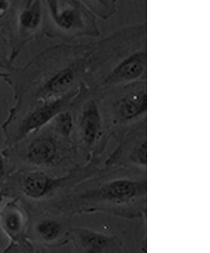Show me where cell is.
Masks as SVG:
<instances>
[{"label":"cell","instance_id":"obj_4","mask_svg":"<svg viewBox=\"0 0 210 253\" xmlns=\"http://www.w3.org/2000/svg\"><path fill=\"white\" fill-rule=\"evenodd\" d=\"M69 96H61L43 101L29 111L13 129L4 134L6 148H11L37 131L49 125L56 115L64 111Z\"/></svg>","mask_w":210,"mask_h":253},{"label":"cell","instance_id":"obj_13","mask_svg":"<svg viewBox=\"0 0 210 253\" xmlns=\"http://www.w3.org/2000/svg\"><path fill=\"white\" fill-rule=\"evenodd\" d=\"M145 65V55L135 54L119 65L114 72V76L121 80H135L143 74Z\"/></svg>","mask_w":210,"mask_h":253},{"label":"cell","instance_id":"obj_21","mask_svg":"<svg viewBox=\"0 0 210 253\" xmlns=\"http://www.w3.org/2000/svg\"><path fill=\"white\" fill-rule=\"evenodd\" d=\"M3 252V250H1V246H0V253Z\"/></svg>","mask_w":210,"mask_h":253},{"label":"cell","instance_id":"obj_3","mask_svg":"<svg viewBox=\"0 0 210 253\" xmlns=\"http://www.w3.org/2000/svg\"><path fill=\"white\" fill-rule=\"evenodd\" d=\"M17 178L19 191L25 197L36 202L46 200L55 195L73 180L75 171L56 176L41 169H23L10 174Z\"/></svg>","mask_w":210,"mask_h":253},{"label":"cell","instance_id":"obj_16","mask_svg":"<svg viewBox=\"0 0 210 253\" xmlns=\"http://www.w3.org/2000/svg\"><path fill=\"white\" fill-rule=\"evenodd\" d=\"M90 7L99 12H110L114 8V0H83Z\"/></svg>","mask_w":210,"mask_h":253},{"label":"cell","instance_id":"obj_20","mask_svg":"<svg viewBox=\"0 0 210 253\" xmlns=\"http://www.w3.org/2000/svg\"><path fill=\"white\" fill-rule=\"evenodd\" d=\"M10 76V74L0 71V79H8V77Z\"/></svg>","mask_w":210,"mask_h":253},{"label":"cell","instance_id":"obj_2","mask_svg":"<svg viewBox=\"0 0 210 253\" xmlns=\"http://www.w3.org/2000/svg\"><path fill=\"white\" fill-rule=\"evenodd\" d=\"M70 141L56 133L51 127L44 130L42 128L29 135L15 146L6 150L17 151L20 160L31 169H41L55 168L65 158L66 147Z\"/></svg>","mask_w":210,"mask_h":253},{"label":"cell","instance_id":"obj_9","mask_svg":"<svg viewBox=\"0 0 210 253\" xmlns=\"http://www.w3.org/2000/svg\"><path fill=\"white\" fill-rule=\"evenodd\" d=\"M74 73L71 69L60 70L51 74L38 90L37 100L39 102L62 96L73 84Z\"/></svg>","mask_w":210,"mask_h":253},{"label":"cell","instance_id":"obj_10","mask_svg":"<svg viewBox=\"0 0 210 253\" xmlns=\"http://www.w3.org/2000/svg\"><path fill=\"white\" fill-rule=\"evenodd\" d=\"M101 121L98 111L94 105L83 111L78 123V135L86 148H91L98 142L101 135Z\"/></svg>","mask_w":210,"mask_h":253},{"label":"cell","instance_id":"obj_6","mask_svg":"<svg viewBox=\"0 0 210 253\" xmlns=\"http://www.w3.org/2000/svg\"><path fill=\"white\" fill-rule=\"evenodd\" d=\"M70 238L78 252L109 253L117 252L121 248V241L116 237L108 236L87 228L70 230Z\"/></svg>","mask_w":210,"mask_h":253},{"label":"cell","instance_id":"obj_8","mask_svg":"<svg viewBox=\"0 0 210 253\" xmlns=\"http://www.w3.org/2000/svg\"><path fill=\"white\" fill-rule=\"evenodd\" d=\"M51 19L58 29L70 31L81 22L84 11L77 0H46Z\"/></svg>","mask_w":210,"mask_h":253},{"label":"cell","instance_id":"obj_19","mask_svg":"<svg viewBox=\"0 0 210 253\" xmlns=\"http://www.w3.org/2000/svg\"><path fill=\"white\" fill-rule=\"evenodd\" d=\"M5 197H7V195L4 193L3 189L0 188V209H1L2 205H3L4 199Z\"/></svg>","mask_w":210,"mask_h":253},{"label":"cell","instance_id":"obj_1","mask_svg":"<svg viewBox=\"0 0 210 253\" xmlns=\"http://www.w3.org/2000/svg\"><path fill=\"white\" fill-rule=\"evenodd\" d=\"M120 171L79 182L69 198L70 210L79 213L101 210L126 216L141 213L146 203V179L137 177V173Z\"/></svg>","mask_w":210,"mask_h":253},{"label":"cell","instance_id":"obj_15","mask_svg":"<svg viewBox=\"0 0 210 253\" xmlns=\"http://www.w3.org/2000/svg\"><path fill=\"white\" fill-rule=\"evenodd\" d=\"M49 126L61 136L70 139L73 128V118L69 112L63 111L56 115Z\"/></svg>","mask_w":210,"mask_h":253},{"label":"cell","instance_id":"obj_12","mask_svg":"<svg viewBox=\"0 0 210 253\" xmlns=\"http://www.w3.org/2000/svg\"><path fill=\"white\" fill-rule=\"evenodd\" d=\"M146 110L145 92L139 91L128 95L121 101L118 117L122 121H130L143 114Z\"/></svg>","mask_w":210,"mask_h":253},{"label":"cell","instance_id":"obj_17","mask_svg":"<svg viewBox=\"0 0 210 253\" xmlns=\"http://www.w3.org/2000/svg\"><path fill=\"white\" fill-rule=\"evenodd\" d=\"M0 141H1V138H0ZM8 158L4 155L3 150H1V145H0V187L1 184L5 183L11 174L8 172Z\"/></svg>","mask_w":210,"mask_h":253},{"label":"cell","instance_id":"obj_11","mask_svg":"<svg viewBox=\"0 0 210 253\" xmlns=\"http://www.w3.org/2000/svg\"><path fill=\"white\" fill-rule=\"evenodd\" d=\"M43 19L42 0H26L18 16L20 33L33 34L41 26Z\"/></svg>","mask_w":210,"mask_h":253},{"label":"cell","instance_id":"obj_14","mask_svg":"<svg viewBox=\"0 0 210 253\" xmlns=\"http://www.w3.org/2000/svg\"><path fill=\"white\" fill-rule=\"evenodd\" d=\"M125 157L124 160L134 165L146 168V140L139 139L132 140L130 143L125 146Z\"/></svg>","mask_w":210,"mask_h":253},{"label":"cell","instance_id":"obj_5","mask_svg":"<svg viewBox=\"0 0 210 253\" xmlns=\"http://www.w3.org/2000/svg\"><path fill=\"white\" fill-rule=\"evenodd\" d=\"M29 213L18 198H13L0 209V229L9 240L3 252H11L16 248H26L33 252V244L29 241Z\"/></svg>","mask_w":210,"mask_h":253},{"label":"cell","instance_id":"obj_18","mask_svg":"<svg viewBox=\"0 0 210 253\" xmlns=\"http://www.w3.org/2000/svg\"><path fill=\"white\" fill-rule=\"evenodd\" d=\"M16 0H0V20L4 19L10 12Z\"/></svg>","mask_w":210,"mask_h":253},{"label":"cell","instance_id":"obj_7","mask_svg":"<svg viewBox=\"0 0 210 253\" xmlns=\"http://www.w3.org/2000/svg\"><path fill=\"white\" fill-rule=\"evenodd\" d=\"M33 228L38 240L49 247L65 244L71 229L65 218L55 213L44 214L37 219Z\"/></svg>","mask_w":210,"mask_h":253}]
</instances>
